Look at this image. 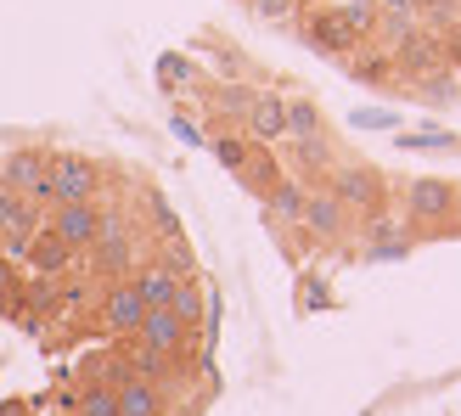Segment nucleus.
Returning <instances> with one entry per match:
<instances>
[{"mask_svg": "<svg viewBox=\"0 0 461 416\" xmlns=\"http://www.w3.org/2000/svg\"><path fill=\"white\" fill-rule=\"evenodd\" d=\"M327 192L343 203V208H355V214H388V186H383V175L372 164H338L327 175Z\"/></svg>", "mask_w": 461, "mask_h": 416, "instance_id": "obj_1", "label": "nucleus"}, {"mask_svg": "<svg viewBox=\"0 0 461 416\" xmlns=\"http://www.w3.org/2000/svg\"><path fill=\"white\" fill-rule=\"evenodd\" d=\"M0 186L29 197V203H57L51 197V158L34 152V147H23V152H12L6 164H0Z\"/></svg>", "mask_w": 461, "mask_h": 416, "instance_id": "obj_2", "label": "nucleus"}, {"mask_svg": "<svg viewBox=\"0 0 461 416\" xmlns=\"http://www.w3.org/2000/svg\"><path fill=\"white\" fill-rule=\"evenodd\" d=\"M304 40L315 45L321 57H338V62L360 57V45H366V34H355V29H349V17H343L338 6H327V12L304 17Z\"/></svg>", "mask_w": 461, "mask_h": 416, "instance_id": "obj_3", "label": "nucleus"}, {"mask_svg": "<svg viewBox=\"0 0 461 416\" xmlns=\"http://www.w3.org/2000/svg\"><path fill=\"white\" fill-rule=\"evenodd\" d=\"M96 186H102V169L79 152H57L51 158V197L57 203H96Z\"/></svg>", "mask_w": 461, "mask_h": 416, "instance_id": "obj_4", "label": "nucleus"}, {"mask_svg": "<svg viewBox=\"0 0 461 416\" xmlns=\"http://www.w3.org/2000/svg\"><path fill=\"white\" fill-rule=\"evenodd\" d=\"M450 203H456V186L439 175H417L405 186V214L417 220V225H445L450 220Z\"/></svg>", "mask_w": 461, "mask_h": 416, "instance_id": "obj_5", "label": "nucleus"}, {"mask_svg": "<svg viewBox=\"0 0 461 416\" xmlns=\"http://www.w3.org/2000/svg\"><path fill=\"white\" fill-rule=\"evenodd\" d=\"M394 68L400 74H450V62H445V45H439V34L433 29H411L400 45H394Z\"/></svg>", "mask_w": 461, "mask_h": 416, "instance_id": "obj_6", "label": "nucleus"}, {"mask_svg": "<svg viewBox=\"0 0 461 416\" xmlns=\"http://www.w3.org/2000/svg\"><path fill=\"white\" fill-rule=\"evenodd\" d=\"M51 231L74 253H85L90 242H96V231H102V203H57L51 208Z\"/></svg>", "mask_w": 461, "mask_h": 416, "instance_id": "obj_7", "label": "nucleus"}, {"mask_svg": "<svg viewBox=\"0 0 461 416\" xmlns=\"http://www.w3.org/2000/svg\"><path fill=\"white\" fill-rule=\"evenodd\" d=\"M242 130L253 141H282L287 135V96H276V90H253L248 96V113H242Z\"/></svg>", "mask_w": 461, "mask_h": 416, "instance_id": "obj_8", "label": "nucleus"}, {"mask_svg": "<svg viewBox=\"0 0 461 416\" xmlns=\"http://www.w3.org/2000/svg\"><path fill=\"white\" fill-rule=\"evenodd\" d=\"M298 225H304L310 237H321V242H338L343 231H349V208H343L327 186H321V192L304 197V214H298Z\"/></svg>", "mask_w": 461, "mask_h": 416, "instance_id": "obj_9", "label": "nucleus"}, {"mask_svg": "<svg viewBox=\"0 0 461 416\" xmlns=\"http://www.w3.org/2000/svg\"><path fill=\"white\" fill-rule=\"evenodd\" d=\"M141 315H147V298H141V287H135V282H113V287H107V298H102V321H107L113 332H130V338H135Z\"/></svg>", "mask_w": 461, "mask_h": 416, "instance_id": "obj_10", "label": "nucleus"}, {"mask_svg": "<svg viewBox=\"0 0 461 416\" xmlns=\"http://www.w3.org/2000/svg\"><path fill=\"white\" fill-rule=\"evenodd\" d=\"M23 265H29L34 276H45V282H51V276H62L68 265H74V248H68L51 225H40L34 237H29V253H23Z\"/></svg>", "mask_w": 461, "mask_h": 416, "instance_id": "obj_11", "label": "nucleus"}, {"mask_svg": "<svg viewBox=\"0 0 461 416\" xmlns=\"http://www.w3.org/2000/svg\"><path fill=\"white\" fill-rule=\"evenodd\" d=\"M186 338L192 332L180 327L175 310H147L141 327H135V343H141V349H158V355H180V343H186Z\"/></svg>", "mask_w": 461, "mask_h": 416, "instance_id": "obj_12", "label": "nucleus"}, {"mask_svg": "<svg viewBox=\"0 0 461 416\" xmlns=\"http://www.w3.org/2000/svg\"><path fill=\"white\" fill-rule=\"evenodd\" d=\"M113 388H119V416H164V383L124 377V383H113Z\"/></svg>", "mask_w": 461, "mask_h": 416, "instance_id": "obj_13", "label": "nucleus"}, {"mask_svg": "<svg viewBox=\"0 0 461 416\" xmlns=\"http://www.w3.org/2000/svg\"><path fill=\"white\" fill-rule=\"evenodd\" d=\"M34 231H40V208L0 186V237H34Z\"/></svg>", "mask_w": 461, "mask_h": 416, "instance_id": "obj_14", "label": "nucleus"}, {"mask_svg": "<svg viewBox=\"0 0 461 416\" xmlns=\"http://www.w3.org/2000/svg\"><path fill=\"white\" fill-rule=\"evenodd\" d=\"M135 287H141L147 310H169V298H175V287H180V276H169L164 265H147L141 276H135Z\"/></svg>", "mask_w": 461, "mask_h": 416, "instance_id": "obj_15", "label": "nucleus"}, {"mask_svg": "<svg viewBox=\"0 0 461 416\" xmlns=\"http://www.w3.org/2000/svg\"><path fill=\"white\" fill-rule=\"evenodd\" d=\"M293 158H298L304 175H332L338 169V152H332L327 135H315V141H293Z\"/></svg>", "mask_w": 461, "mask_h": 416, "instance_id": "obj_16", "label": "nucleus"}, {"mask_svg": "<svg viewBox=\"0 0 461 416\" xmlns=\"http://www.w3.org/2000/svg\"><path fill=\"white\" fill-rule=\"evenodd\" d=\"M287 135L293 141H315V135H327V119H321V107L315 102H287Z\"/></svg>", "mask_w": 461, "mask_h": 416, "instance_id": "obj_17", "label": "nucleus"}, {"mask_svg": "<svg viewBox=\"0 0 461 416\" xmlns=\"http://www.w3.org/2000/svg\"><path fill=\"white\" fill-rule=\"evenodd\" d=\"M265 197H270V208H276V220H298V214H304V197H310V192L298 186L293 175H282V180H276V186H270Z\"/></svg>", "mask_w": 461, "mask_h": 416, "instance_id": "obj_18", "label": "nucleus"}, {"mask_svg": "<svg viewBox=\"0 0 461 416\" xmlns=\"http://www.w3.org/2000/svg\"><path fill=\"white\" fill-rule=\"evenodd\" d=\"M169 310L180 315V327H186V332L197 327L203 315H209V304H203V293H197V282H180V287H175V298H169Z\"/></svg>", "mask_w": 461, "mask_h": 416, "instance_id": "obj_19", "label": "nucleus"}, {"mask_svg": "<svg viewBox=\"0 0 461 416\" xmlns=\"http://www.w3.org/2000/svg\"><path fill=\"white\" fill-rule=\"evenodd\" d=\"M79 416H119V388H113V383H90L79 394Z\"/></svg>", "mask_w": 461, "mask_h": 416, "instance_id": "obj_20", "label": "nucleus"}, {"mask_svg": "<svg viewBox=\"0 0 461 416\" xmlns=\"http://www.w3.org/2000/svg\"><path fill=\"white\" fill-rule=\"evenodd\" d=\"M214 158L230 175H242L248 169V141H242V135H214Z\"/></svg>", "mask_w": 461, "mask_h": 416, "instance_id": "obj_21", "label": "nucleus"}, {"mask_svg": "<svg viewBox=\"0 0 461 416\" xmlns=\"http://www.w3.org/2000/svg\"><path fill=\"white\" fill-rule=\"evenodd\" d=\"M338 12L349 17V29H355V34H366V40L377 34V6H372V0H343Z\"/></svg>", "mask_w": 461, "mask_h": 416, "instance_id": "obj_22", "label": "nucleus"}, {"mask_svg": "<svg viewBox=\"0 0 461 416\" xmlns=\"http://www.w3.org/2000/svg\"><path fill=\"white\" fill-rule=\"evenodd\" d=\"M169 360H175V355H158V349H141V343H135V377L164 383V377H169Z\"/></svg>", "mask_w": 461, "mask_h": 416, "instance_id": "obj_23", "label": "nucleus"}, {"mask_svg": "<svg viewBox=\"0 0 461 416\" xmlns=\"http://www.w3.org/2000/svg\"><path fill=\"white\" fill-rule=\"evenodd\" d=\"M164 270L180 276V282H192V270H197V265H192V248H186V242H169V248H164Z\"/></svg>", "mask_w": 461, "mask_h": 416, "instance_id": "obj_24", "label": "nucleus"}, {"mask_svg": "<svg viewBox=\"0 0 461 416\" xmlns=\"http://www.w3.org/2000/svg\"><path fill=\"white\" fill-rule=\"evenodd\" d=\"M388 74H400V68H394V57H360V79H372V85H383Z\"/></svg>", "mask_w": 461, "mask_h": 416, "instance_id": "obj_25", "label": "nucleus"}, {"mask_svg": "<svg viewBox=\"0 0 461 416\" xmlns=\"http://www.w3.org/2000/svg\"><path fill=\"white\" fill-rule=\"evenodd\" d=\"M253 12H259L265 23H287L298 12V0H253Z\"/></svg>", "mask_w": 461, "mask_h": 416, "instance_id": "obj_26", "label": "nucleus"}, {"mask_svg": "<svg viewBox=\"0 0 461 416\" xmlns=\"http://www.w3.org/2000/svg\"><path fill=\"white\" fill-rule=\"evenodd\" d=\"M0 298H17V265L0 253Z\"/></svg>", "mask_w": 461, "mask_h": 416, "instance_id": "obj_27", "label": "nucleus"}, {"mask_svg": "<svg viewBox=\"0 0 461 416\" xmlns=\"http://www.w3.org/2000/svg\"><path fill=\"white\" fill-rule=\"evenodd\" d=\"M450 225H461V186H456V203H450Z\"/></svg>", "mask_w": 461, "mask_h": 416, "instance_id": "obj_28", "label": "nucleus"}]
</instances>
